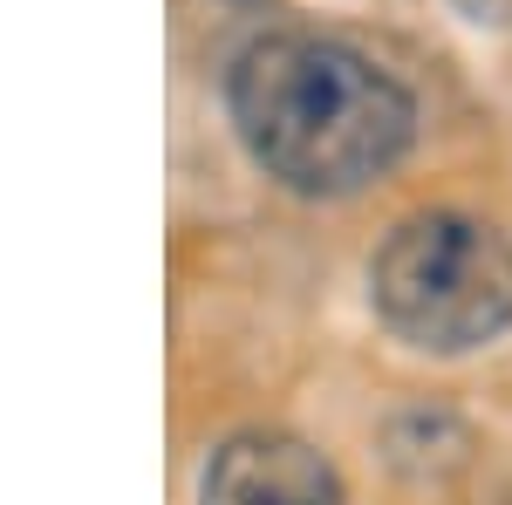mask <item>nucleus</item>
<instances>
[{
    "mask_svg": "<svg viewBox=\"0 0 512 505\" xmlns=\"http://www.w3.org/2000/svg\"><path fill=\"white\" fill-rule=\"evenodd\" d=\"M233 130L287 192L349 198L410 151V96L362 48L308 28L246 41L226 76Z\"/></svg>",
    "mask_w": 512,
    "mask_h": 505,
    "instance_id": "nucleus-1",
    "label": "nucleus"
},
{
    "mask_svg": "<svg viewBox=\"0 0 512 505\" xmlns=\"http://www.w3.org/2000/svg\"><path fill=\"white\" fill-rule=\"evenodd\" d=\"M369 287L403 342L465 355L512 321V239L465 212H417L383 239Z\"/></svg>",
    "mask_w": 512,
    "mask_h": 505,
    "instance_id": "nucleus-2",
    "label": "nucleus"
},
{
    "mask_svg": "<svg viewBox=\"0 0 512 505\" xmlns=\"http://www.w3.org/2000/svg\"><path fill=\"white\" fill-rule=\"evenodd\" d=\"M205 505H342V478L301 437L246 430V437L212 451Z\"/></svg>",
    "mask_w": 512,
    "mask_h": 505,
    "instance_id": "nucleus-3",
    "label": "nucleus"
},
{
    "mask_svg": "<svg viewBox=\"0 0 512 505\" xmlns=\"http://www.w3.org/2000/svg\"><path fill=\"white\" fill-rule=\"evenodd\" d=\"M472 21H512V0H458Z\"/></svg>",
    "mask_w": 512,
    "mask_h": 505,
    "instance_id": "nucleus-4",
    "label": "nucleus"
}]
</instances>
